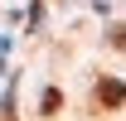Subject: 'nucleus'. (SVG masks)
Segmentation results:
<instances>
[{"instance_id": "f257e3e1", "label": "nucleus", "mask_w": 126, "mask_h": 121, "mask_svg": "<svg viewBox=\"0 0 126 121\" xmlns=\"http://www.w3.org/2000/svg\"><path fill=\"white\" fill-rule=\"evenodd\" d=\"M97 102L107 106V111H116L121 106V77H102L97 82Z\"/></svg>"}, {"instance_id": "f03ea898", "label": "nucleus", "mask_w": 126, "mask_h": 121, "mask_svg": "<svg viewBox=\"0 0 126 121\" xmlns=\"http://www.w3.org/2000/svg\"><path fill=\"white\" fill-rule=\"evenodd\" d=\"M58 106H63V92H58V87H48V92H44V116H53Z\"/></svg>"}, {"instance_id": "7ed1b4c3", "label": "nucleus", "mask_w": 126, "mask_h": 121, "mask_svg": "<svg viewBox=\"0 0 126 121\" xmlns=\"http://www.w3.org/2000/svg\"><path fill=\"white\" fill-rule=\"evenodd\" d=\"M0 121H15V111H10V102H5V116H0Z\"/></svg>"}]
</instances>
